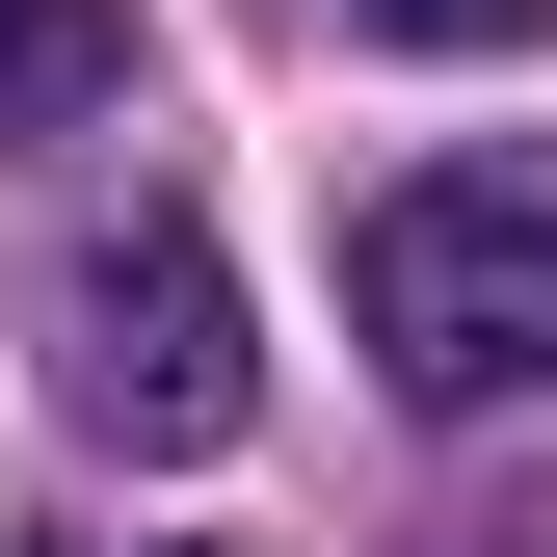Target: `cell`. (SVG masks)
<instances>
[{
  "mask_svg": "<svg viewBox=\"0 0 557 557\" xmlns=\"http://www.w3.org/2000/svg\"><path fill=\"white\" fill-rule=\"evenodd\" d=\"M345 319H372V372L425 398V425L557 398V160H425V186H372Z\"/></svg>",
  "mask_w": 557,
  "mask_h": 557,
  "instance_id": "obj_1",
  "label": "cell"
},
{
  "mask_svg": "<svg viewBox=\"0 0 557 557\" xmlns=\"http://www.w3.org/2000/svg\"><path fill=\"white\" fill-rule=\"evenodd\" d=\"M53 398H81L107 451H239V398H265V345H239V265L186 239V213L81 239V293H53Z\"/></svg>",
  "mask_w": 557,
  "mask_h": 557,
  "instance_id": "obj_2",
  "label": "cell"
},
{
  "mask_svg": "<svg viewBox=\"0 0 557 557\" xmlns=\"http://www.w3.org/2000/svg\"><path fill=\"white\" fill-rule=\"evenodd\" d=\"M133 107V0H0V133H81Z\"/></svg>",
  "mask_w": 557,
  "mask_h": 557,
  "instance_id": "obj_3",
  "label": "cell"
},
{
  "mask_svg": "<svg viewBox=\"0 0 557 557\" xmlns=\"http://www.w3.org/2000/svg\"><path fill=\"white\" fill-rule=\"evenodd\" d=\"M345 27H398V53H531L557 0H345Z\"/></svg>",
  "mask_w": 557,
  "mask_h": 557,
  "instance_id": "obj_4",
  "label": "cell"
}]
</instances>
